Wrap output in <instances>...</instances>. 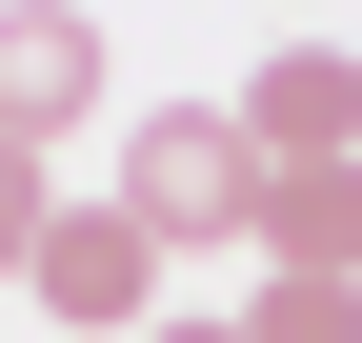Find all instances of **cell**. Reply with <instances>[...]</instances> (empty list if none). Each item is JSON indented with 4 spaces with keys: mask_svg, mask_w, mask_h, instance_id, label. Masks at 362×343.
<instances>
[{
    "mask_svg": "<svg viewBox=\"0 0 362 343\" xmlns=\"http://www.w3.org/2000/svg\"><path fill=\"white\" fill-rule=\"evenodd\" d=\"M101 202L161 242V263H221V242H262V142H242L221 101H141V121H121V182H101Z\"/></svg>",
    "mask_w": 362,
    "mask_h": 343,
    "instance_id": "1",
    "label": "cell"
},
{
    "mask_svg": "<svg viewBox=\"0 0 362 343\" xmlns=\"http://www.w3.org/2000/svg\"><path fill=\"white\" fill-rule=\"evenodd\" d=\"M101 101H121V40L81 21V0H0V142H21V162H61Z\"/></svg>",
    "mask_w": 362,
    "mask_h": 343,
    "instance_id": "2",
    "label": "cell"
},
{
    "mask_svg": "<svg viewBox=\"0 0 362 343\" xmlns=\"http://www.w3.org/2000/svg\"><path fill=\"white\" fill-rule=\"evenodd\" d=\"M21 303H61L81 343H141V323H161V242L121 223V202H61V223H40V263H21Z\"/></svg>",
    "mask_w": 362,
    "mask_h": 343,
    "instance_id": "3",
    "label": "cell"
},
{
    "mask_svg": "<svg viewBox=\"0 0 362 343\" xmlns=\"http://www.w3.org/2000/svg\"><path fill=\"white\" fill-rule=\"evenodd\" d=\"M221 121L262 142V182H282V162H362V61H342V40H282Z\"/></svg>",
    "mask_w": 362,
    "mask_h": 343,
    "instance_id": "4",
    "label": "cell"
},
{
    "mask_svg": "<svg viewBox=\"0 0 362 343\" xmlns=\"http://www.w3.org/2000/svg\"><path fill=\"white\" fill-rule=\"evenodd\" d=\"M242 263H342V283H362V162H282Z\"/></svg>",
    "mask_w": 362,
    "mask_h": 343,
    "instance_id": "5",
    "label": "cell"
},
{
    "mask_svg": "<svg viewBox=\"0 0 362 343\" xmlns=\"http://www.w3.org/2000/svg\"><path fill=\"white\" fill-rule=\"evenodd\" d=\"M242 343H362V283L342 263H262L242 283Z\"/></svg>",
    "mask_w": 362,
    "mask_h": 343,
    "instance_id": "6",
    "label": "cell"
},
{
    "mask_svg": "<svg viewBox=\"0 0 362 343\" xmlns=\"http://www.w3.org/2000/svg\"><path fill=\"white\" fill-rule=\"evenodd\" d=\"M40 223H61V182H40V162H21V142H0V283H21V263H40Z\"/></svg>",
    "mask_w": 362,
    "mask_h": 343,
    "instance_id": "7",
    "label": "cell"
},
{
    "mask_svg": "<svg viewBox=\"0 0 362 343\" xmlns=\"http://www.w3.org/2000/svg\"><path fill=\"white\" fill-rule=\"evenodd\" d=\"M141 343H242V323H141Z\"/></svg>",
    "mask_w": 362,
    "mask_h": 343,
    "instance_id": "8",
    "label": "cell"
}]
</instances>
